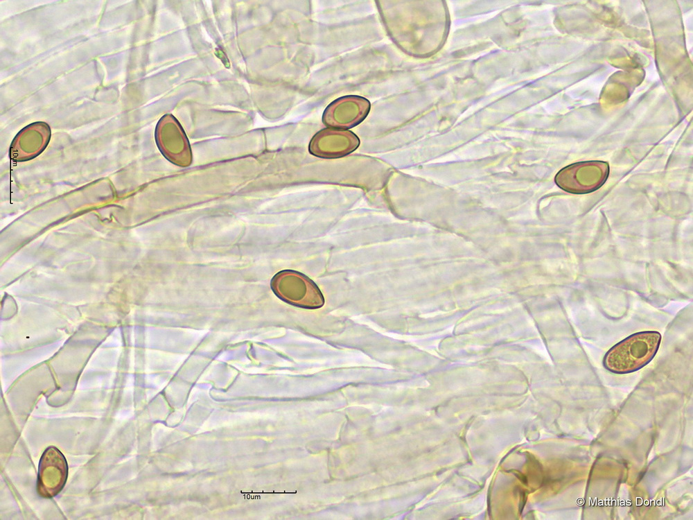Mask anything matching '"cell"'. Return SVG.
<instances>
[{
	"mask_svg": "<svg viewBox=\"0 0 693 520\" xmlns=\"http://www.w3.org/2000/svg\"><path fill=\"white\" fill-rule=\"evenodd\" d=\"M608 175V164L603 162H583L561 169L555 177L556 184L572 193H586L599 188Z\"/></svg>",
	"mask_w": 693,
	"mask_h": 520,
	"instance_id": "obj_3",
	"label": "cell"
},
{
	"mask_svg": "<svg viewBox=\"0 0 693 520\" xmlns=\"http://www.w3.org/2000/svg\"><path fill=\"white\" fill-rule=\"evenodd\" d=\"M661 336L657 331L634 333L611 347L604 358V365L616 374L636 371L649 363L656 355Z\"/></svg>",
	"mask_w": 693,
	"mask_h": 520,
	"instance_id": "obj_1",
	"label": "cell"
},
{
	"mask_svg": "<svg viewBox=\"0 0 693 520\" xmlns=\"http://www.w3.org/2000/svg\"><path fill=\"white\" fill-rule=\"evenodd\" d=\"M68 466L63 454L55 447H48L39 463L37 490L44 498H52L63 489Z\"/></svg>",
	"mask_w": 693,
	"mask_h": 520,
	"instance_id": "obj_5",
	"label": "cell"
},
{
	"mask_svg": "<svg viewBox=\"0 0 693 520\" xmlns=\"http://www.w3.org/2000/svg\"><path fill=\"white\" fill-rule=\"evenodd\" d=\"M49 137L50 129L46 123H33L18 133L12 141L11 151L20 148L25 152V157H33L45 148Z\"/></svg>",
	"mask_w": 693,
	"mask_h": 520,
	"instance_id": "obj_8",
	"label": "cell"
},
{
	"mask_svg": "<svg viewBox=\"0 0 693 520\" xmlns=\"http://www.w3.org/2000/svg\"><path fill=\"white\" fill-rule=\"evenodd\" d=\"M274 293L288 304L304 309H318L324 304L319 288L310 278L295 270H283L272 279Z\"/></svg>",
	"mask_w": 693,
	"mask_h": 520,
	"instance_id": "obj_2",
	"label": "cell"
},
{
	"mask_svg": "<svg viewBox=\"0 0 693 520\" xmlns=\"http://www.w3.org/2000/svg\"><path fill=\"white\" fill-rule=\"evenodd\" d=\"M359 144V138L351 131L326 128L313 137L308 150L316 157L333 159L350 154Z\"/></svg>",
	"mask_w": 693,
	"mask_h": 520,
	"instance_id": "obj_6",
	"label": "cell"
},
{
	"mask_svg": "<svg viewBox=\"0 0 693 520\" xmlns=\"http://www.w3.org/2000/svg\"><path fill=\"white\" fill-rule=\"evenodd\" d=\"M156 137L161 151L170 161L184 166L190 162L191 151L186 137L172 116L166 115L159 121Z\"/></svg>",
	"mask_w": 693,
	"mask_h": 520,
	"instance_id": "obj_7",
	"label": "cell"
},
{
	"mask_svg": "<svg viewBox=\"0 0 693 520\" xmlns=\"http://www.w3.org/2000/svg\"><path fill=\"white\" fill-rule=\"evenodd\" d=\"M371 108L369 101L360 96L349 95L337 98L324 110L323 123L336 129L346 130L360 123Z\"/></svg>",
	"mask_w": 693,
	"mask_h": 520,
	"instance_id": "obj_4",
	"label": "cell"
}]
</instances>
